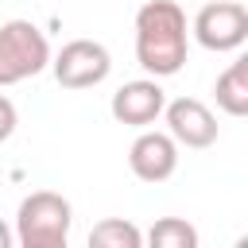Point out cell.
<instances>
[{"label":"cell","mask_w":248,"mask_h":248,"mask_svg":"<svg viewBox=\"0 0 248 248\" xmlns=\"http://www.w3.org/2000/svg\"><path fill=\"white\" fill-rule=\"evenodd\" d=\"M190 31L174 0H147L136 12V62L151 78H174L186 66Z\"/></svg>","instance_id":"1"},{"label":"cell","mask_w":248,"mask_h":248,"mask_svg":"<svg viewBox=\"0 0 248 248\" xmlns=\"http://www.w3.org/2000/svg\"><path fill=\"white\" fill-rule=\"evenodd\" d=\"M74 205L54 190H31L16 209V248H70Z\"/></svg>","instance_id":"2"},{"label":"cell","mask_w":248,"mask_h":248,"mask_svg":"<svg viewBox=\"0 0 248 248\" xmlns=\"http://www.w3.org/2000/svg\"><path fill=\"white\" fill-rule=\"evenodd\" d=\"M50 66V43L31 19L0 23V85L27 81Z\"/></svg>","instance_id":"3"},{"label":"cell","mask_w":248,"mask_h":248,"mask_svg":"<svg viewBox=\"0 0 248 248\" xmlns=\"http://www.w3.org/2000/svg\"><path fill=\"white\" fill-rule=\"evenodd\" d=\"M50 70L62 89H93L112 74V54L97 39H70L58 54H50Z\"/></svg>","instance_id":"4"},{"label":"cell","mask_w":248,"mask_h":248,"mask_svg":"<svg viewBox=\"0 0 248 248\" xmlns=\"http://www.w3.org/2000/svg\"><path fill=\"white\" fill-rule=\"evenodd\" d=\"M190 31L205 50H217V54L240 50L248 39V8L240 0H213V4L198 8Z\"/></svg>","instance_id":"5"},{"label":"cell","mask_w":248,"mask_h":248,"mask_svg":"<svg viewBox=\"0 0 248 248\" xmlns=\"http://www.w3.org/2000/svg\"><path fill=\"white\" fill-rule=\"evenodd\" d=\"M163 120H167V136L178 147L202 151V147L217 143V116L198 97H174V101H167L163 105Z\"/></svg>","instance_id":"6"},{"label":"cell","mask_w":248,"mask_h":248,"mask_svg":"<svg viewBox=\"0 0 248 248\" xmlns=\"http://www.w3.org/2000/svg\"><path fill=\"white\" fill-rule=\"evenodd\" d=\"M163 105H167V93L159 85V78H136V81H124L112 101H108V112L116 124H128V128H147L163 116Z\"/></svg>","instance_id":"7"},{"label":"cell","mask_w":248,"mask_h":248,"mask_svg":"<svg viewBox=\"0 0 248 248\" xmlns=\"http://www.w3.org/2000/svg\"><path fill=\"white\" fill-rule=\"evenodd\" d=\"M128 167L140 182H167L178 170V143L167 132H140L128 147Z\"/></svg>","instance_id":"8"},{"label":"cell","mask_w":248,"mask_h":248,"mask_svg":"<svg viewBox=\"0 0 248 248\" xmlns=\"http://www.w3.org/2000/svg\"><path fill=\"white\" fill-rule=\"evenodd\" d=\"M213 97L225 116H248V58H236L225 74H217Z\"/></svg>","instance_id":"9"},{"label":"cell","mask_w":248,"mask_h":248,"mask_svg":"<svg viewBox=\"0 0 248 248\" xmlns=\"http://www.w3.org/2000/svg\"><path fill=\"white\" fill-rule=\"evenodd\" d=\"M85 248H143V229L128 217H101L89 229Z\"/></svg>","instance_id":"10"},{"label":"cell","mask_w":248,"mask_h":248,"mask_svg":"<svg viewBox=\"0 0 248 248\" xmlns=\"http://www.w3.org/2000/svg\"><path fill=\"white\" fill-rule=\"evenodd\" d=\"M143 248H202V236L186 217H155L143 232Z\"/></svg>","instance_id":"11"},{"label":"cell","mask_w":248,"mask_h":248,"mask_svg":"<svg viewBox=\"0 0 248 248\" xmlns=\"http://www.w3.org/2000/svg\"><path fill=\"white\" fill-rule=\"evenodd\" d=\"M16 124H19V112H16V105L0 93V143H4V140H12Z\"/></svg>","instance_id":"12"},{"label":"cell","mask_w":248,"mask_h":248,"mask_svg":"<svg viewBox=\"0 0 248 248\" xmlns=\"http://www.w3.org/2000/svg\"><path fill=\"white\" fill-rule=\"evenodd\" d=\"M0 248H16V236H12V225L0 217Z\"/></svg>","instance_id":"13"},{"label":"cell","mask_w":248,"mask_h":248,"mask_svg":"<svg viewBox=\"0 0 248 248\" xmlns=\"http://www.w3.org/2000/svg\"><path fill=\"white\" fill-rule=\"evenodd\" d=\"M232 248H248V240H244V236H240V240H236V244H232Z\"/></svg>","instance_id":"14"}]
</instances>
